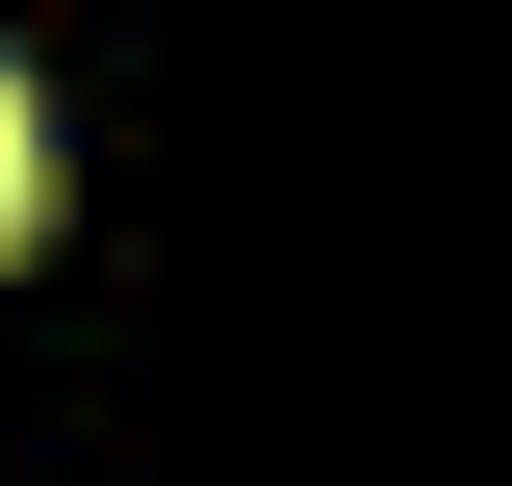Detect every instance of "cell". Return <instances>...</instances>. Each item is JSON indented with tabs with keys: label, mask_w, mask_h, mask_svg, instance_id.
<instances>
[{
	"label": "cell",
	"mask_w": 512,
	"mask_h": 486,
	"mask_svg": "<svg viewBox=\"0 0 512 486\" xmlns=\"http://www.w3.org/2000/svg\"><path fill=\"white\" fill-rule=\"evenodd\" d=\"M26 205H52V128H26V52H0V256H26Z\"/></svg>",
	"instance_id": "6da1fadb"
}]
</instances>
